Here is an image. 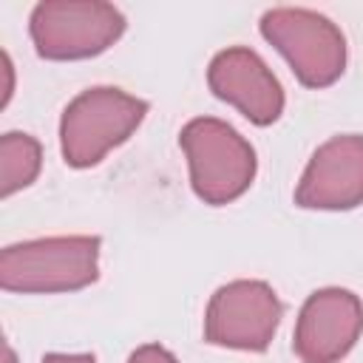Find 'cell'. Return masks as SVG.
<instances>
[{
  "mask_svg": "<svg viewBox=\"0 0 363 363\" xmlns=\"http://www.w3.org/2000/svg\"><path fill=\"white\" fill-rule=\"evenodd\" d=\"M261 34L286 57L306 88L332 85L346 65V40L340 28L309 9H269L261 17Z\"/></svg>",
  "mask_w": 363,
  "mask_h": 363,
  "instance_id": "cell-5",
  "label": "cell"
},
{
  "mask_svg": "<svg viewBox=\"0 0 363 363\" xmlns=\"http://www.w3.org/2000/svg\"><path fill=\"white\" fill-rule=\"evenodd\" d=\"M128 363H179L164 346H159V343H145V346H139L130 357H128Z\"/></svg>",
  "mask_w": 363,
  "mask_h": 363,
  "instance_id": "cell-11",
  "label": "cell"
},
{
  "mask_svg": "<svg viewBox=\"0 0 363 363\" xmlns=\"http://www.w3.org/2000/svg\"><path fill=\"white\" fill-rule=\"evenodd\" d=\"M40 142L28 133H6L0 139V196L9 199L14 190L28 187L40 173Z\"/></svg>",
  "mask_w": 363,
  "mask_h": 363,
  "instance_id": "cell-10",
  "label": "cell"
},
{
  "mask_svg": "<svg viewBox=\"0 0 363 363\" xmlns=\"http://www.w3.org/2000/svg\"><path fill=\"white\" fill-rule=\"evenodd\" d=\"M179 145L190 164V182L201 201L227 204L238 199L255 176L252 145L227 122L201 116L182 128Z\"/></svg>",
  "mask_w": 363,
  "mask_h": 363,
  "instance_id": "cell-2",
  "label": "cell"
},
{
  "mask_svg": "<svg viewBox=\"0 0 363 363\" xmlns=\"http://www.w3.org/2000/svg\"><path fill=\"white\" fill-rule=\"evenodd\" d=\"M96 235H57L11 244L0 255V286L9 292H71L99 275Z\"/></svg>",
  "mask_w": 363,
  "mask_h": 363,
  "instance_id": "cell-1",
  "label": "cell"
},
{
  "mask_svg": "<svg viewBox=\"0 0 363 363\" xmlns=\"http://www.w3.org/2000/svg\"><path fill=\"white\" fill-rule=\"evenodd\" d=\"M281 301L264 281H233L216 289L204 312V340L213 346L264 352L281 320Z\"/></svg>",
  "mask_w": 363,
  "mask_h": 363,
  "instance_id": "cell-6",
  "label": "cell"
},
{
  "mask_svg": "<svg viewBox=\"0 0 363 363\" xmlns=\"http://www.w3.org/2000/svg\"><path fill=\"white\" fill-rule=\"evenodd\" d=\"M43 363H96L94 354H45Z\"/></svg>",
  "mask_w": 363,
  "mask_h": 363,
  "instance_id": "cell-12",
  "label": "cell"
},
{
  "mask_svg": "<svg viewBox=\"0 0 363 363\" xmlns=\"http://www.w3.org/2000/svg\"><path fill=\"white\" fill-rule=\"evenodd\" d=\"M363 332V303L354 292L318 289L301 306L295 323V354L303 363H337Z\"/></svg>",
  "mask_w": 363,
  "mask_h": 363,
  "instance_id": "cell-7",
  "label": "cell"
},
{
  "mask_svg": "<svg viewBox=\"0 0 363 363\" xmlns=\"http://www.w3.org/2000/svg\"><path fill=\"white\" fill-rule=\"evenodd\" d=\"M306 210H349L363 201V136L346 133L323 142L295 190Z\"/></svg>",
  "mask_w": 363,
  "mask_h": 363,
  "instance_id": "cell-8",
  "label": "cell"
},
{
  "mask_svg": "<svg viewBox=\"0 0 363 363\" xmlns=\"http://www.w3.org/2000/svg\"><path fill=\"white\" fill-rule=\"evenodd\" d=\"M0 60H3V74H6V85H3V105H6V99L11 94V62H9V54H3Z\"/></svg>",
  "mask_w": 363,
  "mask_h": 363,
  "instance_id": "cell-13",
  "label": "cell"
},
{
  "mask_svg": "<svg viewBox=\"0 0 363 363\" xmlns=\"http://www.w3.org/2000/svg\"><path fill=\"white\" fill-rule=\"evenodd\" d=\"M147 102L119 88H88L68 102L60 122L62 156L71 167L96 164L111 147L122 145L145 119Z\"/></svg>",
  "mask_w": 363,
  "mask_h": 363,
  "instance_id": "cell-3",
  "label": "cell"
},
{
  "mask_svg": "<svg viewBox=\"0 0 363 363\" xmlns=\"http://www.w3.org/2000/svg\"><path fill=\"white\" fill-rule=\"evenodd\" d=\"M122 31V11L99 0H45L31 11V40L45 60H82L102 54Z\"/></svg>",
  "mask_w": 363,
  "mask_h": 363,
  "instance_id": "cell-4",
  "label": "cell"
},
{
  "mask_svg": "<svg viewBox=\"0 0 363 363\" xmlns=\"http://www.w3.org/2000/svg\"><path fill=\"white\" fill-rule=\"evenodd\" d=\"M207 82L218 99L235 105L255 125H269L284 111L281 82L250 48L235 45L218 51L207 68Z\"/></svg>",
  "mask_w": 363,
  "mask_h": 363,
  "instance_id": "cell-9",
  "label": "cell"
}]
</instances>
